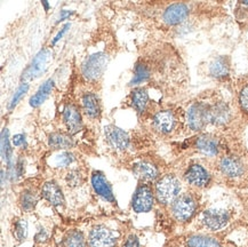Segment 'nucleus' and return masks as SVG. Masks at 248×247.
I'll return each mask as SVG.
<instances>
[{
	"label": "nucleus",
	"mask_w": 248,
	"mask_h": 247,
	"mask_svg": "<svg viewBox=\"0 0 248 247\" xmlns=\"http://www.w3.org/2000/svg\"><path fill=\"white\" fill-rule=\"evenodd\" d=\"M183 63L171 46H158L154 52L139 56L134 65L130 86H136L154 81L159 85L183 82L186 74Z\"/></svg>",
	"instance_id": "1"
},
{
	"label": "nucleus",
	"mask_w": 248,
	"mask_h": 247,
	"mask_svg": "<svg viewBox=\"0 0 248 247\" xmlns=\"http://www.w3.org/2000/svg\"><path fill=\"white\" fill-rule=\"evenodd\" d=\"M215 170L229 185L236 186L248 185V160L239 154H222L216 160Z\"/></svg>",
	"instance_id": "2"
},
{
	"label": "nucleus",
	"mask_w": 248,
	"mask_h": 247,
	"mask_svg": "<svg viewBox=\"0 0 248 247\" xmlns=\"http://www.w3.org/2000/svg\"><path fill=\"white\" fill-rule=\"evenodd\" d=\"M213 95H205L191 101L184 111V123L191 133H202L211 125V107Z\"/></svg>",
	"instance_id": "3"
},
{
	"label": "nucleus",
	"mask_w": 248,
	"mask_h": 247,
	"mask_svg": "<svg viewBox=\"0 0 248 247\" xmlns=\"http://www.w3.org/2000/svg\"><path fill=\"white\" fill-rule=\"evenodd\" d=\"M199 210V198L196 192L186 191L181 194L170 205V213L179 223H187L196 216Z\"/></svg>",
	"instance_id": "4"
},
{
	"label": "nucleus",
	"mask_w": 248,
	"mask_h": 247,
	"mask_svg": "<svg viewBox=\"0 0 248 247\" xmlns=\"http://www.w3.org/2000/svg\"><path fill=\"white\" fill-rule=\"evenodd\" d=\"M182 183L173 173L160 176L155 185V201L161 206H170L175 199L181 195Z\"/></svg>",
	"instance_id": "5"
},
{
	"label": "nucleus",
	"mask_w": 248,
	"mask_h": 247,
	"mask_svg": "<svg viewBox=\"0 0 248 247\" xmlns=\"http://www.w3.org/2000/svg\"><path fill=\"white\" fill-rule=\"evenodd\" d=\"M233 214L229 208L211 207L207 208L200 214L199 223L205 230L215 232L224 229L231 222Z\"/></svg>",
	"instance_id": "6"
},
{
	"label": "nucleus",
	"mask_w": 248,
	"mask_h": 247,
	"mask_svg": "<svg viewBox=\"0 0 248 247\" xmlns=\"http://www.w3.org/2000/svg\"><path fill=\"white\" fill-rule=\"evenodd\" d=\"M193 6L195 5L190 2H174L167 5L161 14V23L167 28L184 24L191 15Z\"/></svg>",
	"instance_id": "7"
},
{
	"label": "nucleus",
	"mask_w": 248,
	"mask_h": 247,
	"mask_svg": "<svg viewBox=\"0 0 248 247\" xmlns=\"http://www.w3.org/2000/svg\"><path fill=\"white\" fill-rule=\"evenodd\" d=\"M109 61L110 56L106 53H95L88 56L81 66L82 77L90 82L98 81L103 77Z\"/></svg>",
	"instance_id": "8"
},
{
	"label": "nucleus",
	"mask_w": 248,
	"mask_h": 247,
	"mask_svg": "<svg viewBox=\"0 0 248 247\" xmlns=\"http://www.w3.org/2000/svg\"><path fill=\"white\" fill-rule=\"evenodd\" d=\"M234 119V111L231 104L222 96L213 95L211 107V125L217 128L228 127Z\"/></svg>",
	"instance_id": "9"
},
{
	"label": "nucleus",
	"mask_w": 248,
	"mask_h": 247,
	"mask_svg": "<svg viewBox=\"0 0 248 247\" xmlns=\"http://www.w3.org/2000/svg\"><path fill=\"white\" fill-rule=\"evenodd\" d=\"M193 149L206 157H220L224 151L222 139L214 133H200L193 140Z\"/></svg>",
	"instance_id": "10"
},
{
	"label": "nucleus",
	"mask_w": 248,
	"mask_h": 247,
	"mask_svg": "<svg viewBox=\"0 0 248 247\" xmlns=\"http://www.w3.org/2000/svg\"><path fill=\"white\" fill-rule=\"evenodd\" d=\"M151 126L159 135H171L179 126V116L171 109H161L152 117Z\"/></svg>",
	"instance_id": "11"
},
{
	"label": "nucleus",
	"mask_w": 248,
	"mask_h": 247,
	"mask_svg": "<svg viewBox=\"0 0 248 247\" xmlns=\"http://www.w3.org/2000/svg\"><path fill=\"white\" fill-rule=\"evenodd\" d=\"M155 201V190L150 183L140 182L132 199V208L135 213H148L154 208Z\"/></svg>",
	"instance_id": "12"
},
{
	"label": "nucleus",
	"mask_w": 248,
	"mask_h": 247,
	"mask_svg": "<svg viewBox=\"0 0 248 247\" xmlns=\"http://www.w3.org/2000/svg\"><path fill=\"white\" fill-rule=\"evenodd\" d=\"M212 173L207 167L199 163H192L183 174V180L193 189H205L211 185Z\"/></svg>",
	"instance_id": "13"
},
{
	"label": "nucleus",
	"mask_w": 248,
	"mask_h": 247,
	"mask_svg": "<svg viewBox=\"0 0 248 247\" xmlns=\"http://www.w3.org/2000/svg\"><path fill=\"white\" fill-rule=\"evenodd\" d=\"M118 238L106 226H95L88 235V247H116Z\"/></svg>",
	"instance_id": "14"
},
{
	"label": "nucleus",
	"mask_w": 248,
	"mask_h": 247,
	"mask_svg": "<svg viewBox=\"0 0 248 247\" xmlns=\"http://www.w3.org/2000/svg\"><path fill=\"white\" fill-rule=\"evenodd\" d=\"M133 173L140 182L151 183L158 181L160 177V170L158 165L150 159H142L133 165Z\"/></svg>",
	"instance_id": "15"
},
{
	"label": "nucleus",
	"mask_w": 248,
	"mask_h": 247,
	"mask_svg": "<svg viewBox=\"0 0 248 247\" xmlns=\"http://www.w3.org/2000/svg\"><path fill=\"white\" fill-rule=\"evenodd\" d=\"M104 136L107 143L117 151H125L128 149L130 143V138L128 133L124 129L117 127L114 125L106 126L104 128Z\"/></svg>",
	"instance_id": "16"
},
{
	"label": "nucleus",
	"mask_w": 248,
	"mask_h": 247,
	"mask_svg": "<svg viewBox=\"0 0 248 247\" xmlns=\"http://www.w3.org/2000/svg\"><path fill=\"white\" fill-rule=\"evenodd\" d=\"M50 52L48 49H43L37 54L36 58L31 62V64L25 69L23 75H22V80L28 81L32 80L39 77V76L45 71L47 63L49 61Z\"/></svg>",
	"instance_id": "17"
},
{
	"label": "nucleus",
	"mask_w": 248,
	"mask_h": 247,
	"mask_svg": "<svg viewBox=\"0 0 248 247\" xmlns=\"http://www.w3.org/2000/svg\"><path fill=\"white\" fill-rule=\"evenodd\" d=\"M231 71V60L229 56L222 55L214 58L208 63L207 75L208 77L216 80H225L229 78Z\"/></svg>",
	"instance_id": "18"
},
{
	"label": "nucleus",
	"mask_w": 248,
	"mask_h": 247,
	"mask_svg": "<svg viewBox=\"0 0 248 247\" xmlns=\"http://www.w3.org/2000/svg\"><path fill=\"white\" fill-rule=\"evenodd\" d=\"M128 101L130 107H132L140 116L147 113L148 110L150 109L151 100L150 96H149L148 90L145 87L138 86L133 88V91L130 92L128 96Z\"/></svg>",
	"instance_id": "19"
},
{
	"label": "nucleus",
	"mask_w": 248,
	"mask_h": 247,
	"mask_svg": "<svg viewBox=\"0 0 248 247\" xmlns=\"http://www.w3.org/2000/svg\"><path fill=\"white\" fill-rule=\"evenodd\" d=\"M63 122L70 135H75L82 127V117L79 108L76 104H66L63 109Z\"/></svg>",
	"instance_id": "20"
},
{
	"label": "nucleus",
	"mask_w": 248,
	"mask_h": 247,
	"mask_svg": "<svg viewBox=\"0 0 248 247\" xmlns=\"http://www.w3.org/2000/svg\"><path fill=\"white\" fill-rule=\"evenodd\" d=\"M92 185H93L94 191L104 201H109L111 204H116L117 201L113 196L112 188L101 170H94L92 173Z\"/></svg>",
	"instance_id": "21"
},
{
	"label": "nucleus",
	"mask_w": 248,
	"mask_h": 247,
	"mask_svg": "<svg viewBox=\"0 0 248 247\" xmlns=\"http://www.w3.org/2000/svg\"><path fill=\"white\" fill-rule=\"evenodd\" d=\"M40 195L45 201H48L53 206H55V207H61L65 202L64 195H63L61 186L54 181L44 183V185L41 186Z\"/></svg>",
	"instance_id": "22"
},
{
	"label": "nucleus",
	"mask_w": 248,
	"mask_h": 247,
	"mask_svg": "<svg viewBox=\"0 0 248 247\" xmlns=\"http://www.w3.org/2000/svg\"><path fill=\"white\" fill-rule=\"evenodd\" d=\"M186 247H225L222 240L206 233H191L184 239Z\"/></svg>",
	"instance_id": "23"
},
{
	"label": "nucleus",
	"mask_w": 248,
	"mask_h": 247,
	"mask_svg": "<svg viewBox=\"0 0 248 247\" xmlns=\"http://www.w3.org/2000/svg\"><path fill=\"white\" fill-rule=\"evenodd\" d=\"M82 111L87 117L92 119H96L101 116V102L96 94L85 93L81 97Z\"/></svg>",
	"instance_id": "24"
},
{
	"label": "nucleus",
	"mask_w": 248,
	"mask_h": 247,
	"mask_svg": "<svg viewBox=\"0 0 248 247\" xmlns=\"http://www.w3.org/2000/svg\"><path fill=\"white\" fill-rule=\"evenodd\" d=\"M48 145L54 150H66L74 148L75 142L69 133H52L48 138Z\"/></svg>",
	"instance_id": "25"
},
{
	"label": "nucleus",
	"mask_w": 248,
	"mask_h": 247,
	"mask_svg": "<svg viewBox=\"0 0 248 247\" xmlns=\"http://www.w3.org/2000/svg\"><path fill=\"white\" fill-rule=\"evenodd\" d=\"M1 157L6 161L8 170L15 176V165H13V151L9 142V133L7 128H4L1 132Z\"/></svg>",
	"instance_id": "26"
},
{
	"label": "nucleus",
	"mask_w": 248,
	"mask_h": 247,
	"mask_svg": "<svg viewBox=\"0 0 248 247\" xmlns=\"http://www.w3.org/2000/svg\"><path fill=\"white\" fill-rule=\"evenodd\" d=\"M38 202L36 191L31 189H24L18 197V206L24 213H30L34 210Z\"/></svg>",
	"instance_id": "27"
},
{
	"label": "nucleus",
	"mask_w": 248,
	"mask_h": 247,
	"mask_svg": "<svg viewBox=\"0 0 248 247\" xmlns=\"http://www.w3.org/2000/svg\"><path fill=\"white\" fill-rule=\"evenodd\" d=\"M54 87V80L53 79H48V80L44 82L39 87V90L36 92V94L32 95L30 99V106L32 108H38L40 104L45 102V100L52 93Z\"/></svg>",
	"instance_id": "28"
},
{
	"label": "nucleus",
	"mask_w": 248,
	"mask_h": 247,
	"mask_svg": "<svg viewBox=\"0 0 248 247\" xmlns=\"http://www.w3.org/2000/svg\"><path fill=\"white\" fill-rule=\"evenodd\" d=\"M64 247H86V239L84 233L77 229L69 230L62 240Z\"/></svg>",
	"instance_id": "29"
},
{
	"label": "nucleus",
	"mask_w": 248,
	"mask_h": 247,
	"mask_svg": "<svg viewBox=\"0 0 248 247\" xmlns=\"http://www.w3.org/2000/svg\"><path fill=\"white\" fill-rule=\"evenodd\" d=\"M12 232L17 242H24L28 236V223L24 218H14L12 223Z\"/></svg>",
	"instance_id": "30"
},
{
	"label": "nucleus",
	"mask_w": 248,
	"mask_h": 247,
	"mask_svg": "<svg viewBox=\"0 0 248 247\" xmlns=\"http://www.w3.org/2000/svg\"><path fill=\"white\" fill-rule=\"evenodd\" d=\"M236 18L241 27H247L248 25V1H239L237 2L236 9H234Z\"/></svg>",
	"instance_id": "31"
},
{
	"label": "nucleus",
	"mask_w": 248,
	"mask_h": 247,
	"mask_svg": "<svg viewBox=\"0 0 248 247\" xmlns=\"http://www.w3.org/2000/svg\"><path fill=\"white\" fill-rule=\"evenodd\" d=\"M65 183L69 188H77L84 183V175L78 170H69L65 175Z\"/></svg>",
	"instance_id": "32"
},
{
	"label": "nucleus",
	"mask_w": 248,
	"mask_h": 247,
	"mask_svg": "<svg viewBox=\"0 0 248 247\" xmlns=\"http://www.w3.org/2000/svg\"><path fill=\"white\" fill-rule=\"evenodd\" d=\"M238 106L240 111L248 117V84H245L238 93Z\"/></svg>",
	"instance_id": "33"
},
{
	"label": "nucleus",
	"mask_w": 248,
	"mask_h": 247,
	"mask_svg": "<svg viewBox=\"0 0 248 247\" xmlns=\"http://www.w3.org/2000/svg\"><path fill=\"white\" fill-rule=\"evenodd\" d=\"M76 160L74 154L69 153V151H62L55 158V165L57 167H68Z\"/></svg>",
	"instance_id": "34"
},
{
	"label": "nucleus",
	"mask_w": 248,
	"mask_h": 247,
	"mask_svg": "<svg viewBox=\"0 0 248 247\" xmlns=\"http://www.w3.org/2000/svg\"><path fill=\"white\" fill-rule=\"evenodd\" d=\"M28 90H29V84H28V82H23V84H22L21 86L18 87V90L16 91V93H15L14 96H13V99L11 101V103H9V107H8L9 110H13L15 107L17 106V103L20 102L22 97H23L25 93L28 92Z\"/></svg>",
	"instance_id": "35"
},
{
	"label": "nucleus",
	"mask_w": 248,
	"mask_h": 247,
	"mask_svg": "<svg viewBox=\"0 0 248 247\" xmlns=\"http://www.w3.org/2000/svg\"><path fill=\"white\" fill-rule=\"evenodd\" d=\"M123 247H141L140 246V240L138 238V236L134 235V233L129 235L127 237L126 242L124 243Z\"/></svg>",
	"instance_id": "36"
},
{
	"label": "nucleus",
	"mask_w": 248,
	"mask_h": 247,
	"mask_svg": "<svg viewBox=\"0 0 248 247\" xmlns=\"http://www.w3.org/2000/svg\"><path fill=\"white\" fill-rule=\"evenodd\" d=\"M13 145L14 147H24L27 144V140H25L24 134H16L13 136Z\"/></svg>",
	"instance_id": "37"
},
{
	"label": "nucleus",
	"mask_w": 248,
	"mask_h": 247,
	"mask_svg": "<svg viewBox=\"0 0 248 247\" xmlns=\"http://www.w3.org/2000/svg\"><path fill=\"white\" fill-rule=\"evenodd\" d=\"M14 172H15V175L16 177H21L23 175L24 173V160L23 159H18L16 161V164H15V169H14Z\"/></svg>",
	"instance_id": "38"
},
{
	"label": "nucleus",
	"mask_w": 248,
	"mask_h": 247,
	"mask_svg": "<svg viewBox=\"0 0 248 247\" xmlns=\"http://www.w3.org/2000/svg\"><path fill=\"white\" fill-rule=\"evenodd\" d=\"M47 238H48V236H47V232L44 229H40L38 231V233L34 237V240H36L37 243H44L46 242Z\"/></svg>",
	"instance_id": "39"
},
{
	"label": "nucleus",
	"mask_w": 248,
	"mask_h": 247,
	"mask_svg": "<svg viewBox=\"0 0 248 247\" xmlns=\"http://www.w3.org/2000/svg\"><path fill=\"white\" fill-rule=\"evenodd\" d=\"M69 28H70V24H66V25H64V27L62 28V30L60 31L59 34H57V36H56L55 38H54V40H53V45H54V44H56V41H57V40H60V39H61L62 36H63V34H64V33L66 32V30H68Z\"/></svg>",
	"instance_id": "40"
},
{
	"label": "nucleus",
	"mask_w": 248,
	"mask_h": 247,
	"mask_svg": "<svg viewBox=\"0 0 248 247\" xmlns=\"http://www.w3.org/2000/svg\"><path fill=\"white\" fill-rule=\"evenodd\" d=\"M72 14H74V12L62 11V12H61V16H60V20H59V21H63V20H65L66 17H70V16H71Z\"/></svg>",
	"instance_id": "41"
},
{
	"label": "nucleus",
	"mask_w": 248,
	"mask_h": 247,
	"mask_svg": "<svg viewBox=\"0 0 248 247\" xmlns=\"http://www.w3.org/2000/svg\"><path fill=\"white\" fill-rule=\"evenodd\" d=\"M246 244H247V247H248V236H247V243Z\"/></svg>",
	"instance_id": "42"
}]
</instances>
